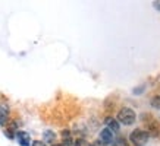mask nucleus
Wrapping results in <instances>:
<instances>
[{
    "mask_svg": "<svg viewBox=\"0 0 160 146\" xmlns=\"http://www.w3.org/2000/svg\"><path fill=\"white\" fill-rule=\"evenodd\" d=\"M135 112L131 108H122L118 112V123H122L125 126H131L132 123H135Z\"/></svg>",
    "mask_w": 160,
    "mask_h": 146,
    "instance_id": "1",
    "label": "nucleus"
},
{
    "mask_svg": "<svg viewBox=\"0 0 160 146\" xmlns=\"http://www.w3.org/2000/svg\"><path fill=\"white\" fill-rule=\"evenodd\" d=\"M148 133L144 130H141V129H137L131 133V136H129V140L134 146H144L148 140Z\"/></svg>",
    "mask_w": 160,
    "mask_h": 146,
    "instance_id": "2",
    "label": "nucleus"
},
{
    "mask_svg": "<svg viewBox=\"0 0 160 146\" xmlns=\"http://www.w3.org/2000/svg\"><path fill=\"white\" fill-rule=\"evenodd\" d=\"M113 140H115V136H113V131L109 130V129H103L102 131H100V142H103V143H113Z\"/></svg>",
    "mask_w": 160,
    "mask_h": 146,
    "instance_id": "3",
    "label": "nucleus"
},
{
    "mask_svg": "<svg viewBox=\"0 0 160 146\" xmlns=\"http://www.w3.org/2000/svg\"><path fill=\"white\" fill-rule=\"evenodd\" d=\"M16 139H18V143L21 146H29L31 145V137L27 131H18L16 133Z\"/></svg>",
    "mask_w": 160,
    "mask_h": 146,
    "instance_id": "4",
    "label": "nucleus"
},
{
    "mask_svg": "<svg viewBox=\"0 0 160 146\" xmlns=\"http://www.w3.org/2000/svg\"><path fill=\"white\" fill-rule=\"evenodd\" d=\"M8 121H9V107L6 104H2L0 105V124L5 126Z\"/></svg>",
    "mask_w": 160,
    "mask_h": 146,
    "instance_id": "5",
    "label": "nucleus"
},
{
    "mask_svg": "<svg viewBox=\"0 0 160 146\" xmlns=\"http://www.w3.org/2000/svg\"><path fill=\"white\" fill-rule=\"evenodd\" d=\"M147 133H148V136H153V137H157V136H159V135H160V126H159V123H156V121H150V123H148Z\"/></svg>",
    "mask_w": 160,
    "mask_h": 146,
    "instance_id": "6",
    "label": "nucleus"
},
{
    "mask_svg": "<svg viewBox=\"0 0 160 146\" xmlns=\"http://www.w3.org/2000/svg\"><path fill=\"white\" fill-rule=\"evenodd\" d=\"M106 126L112 131H119V123H118V120L112 118V117H107L106 118Z\"/></svg>",
    "mask_w": 160,
    "mask_h": 146,
    "instance_id": "7",
    "label": "nucleus"
},
{
    "mask_svg": "<svg viewBox=\"0 0 160 146\" xmlns=\"http://www.w3.org/2000/svg\"><path fill=\"white\" fill-rule=\"evenodd\" d=\"M62 137H63V145L71 146L73 143L72 136H71V131H69V130H63L62 131Z\"/></svg>",
    "mask_w": 160,
    "mask_h": 146,
    "instance_id": "8",
    "label": "nucleus"
},
{
    "mask_svg": "<svg viewBox=\"0 0 160 146\" xmlns=\"http://www.w3.org/2000/svg\"><path fill=\"white\" fill-rule=\"evenodd\" d=\"M44 139L49 142H53L54 139H56V135H54L53 131H46V133H44Z\"/></svg>",
    "mask_w": 160,
    "mask_h": 146,
    "instance_id": "9",
    "label": "nucleus"
},
{
    "mask_svg": "<svg viewBox=\"0 0 160 146\" xmlns=\"http://www.w3.org/2000/svg\"><path fill=\"white\" fill-rule=\"evenodd\" d=\"M113 142H115V146H128L123 137H119V139H116V140H113Z\"/></svg>",
    "mask_w": 160,
    "mask_h": 146,
    "instance_id": "10",
    "label": "nucleus"
},
{
    "mask_svg": "<svg viewBox=\"0 0 160 146\" xmlns=\"http://www.w3.org/2000/svg\"><path fill=\"white\" fill-rule=\"evenodd\" d=\"M151 105L154 108H160V97H154L151 99Z\"/></svg>",
    "mask_w": 160,
    "mask_h": 146,
    "instance_id": "11",
    "label": "nucleus"
},
{
    "mask_svg": "<svg viewBox=\"0 0 160 146\" xmlns=\"http://www.w3.org/2000/svg\"><path fill=\"white\" fill-rule=\"evenodd\" d=\"M75 146H91V145H90L85 139H78V140L75 142Z\"/></svg>",
    "mask_w": 160,
    "mask_h": 146,
    "instance_id": "12",
    "label": "nucleus"
},
{
    "mask_svg": "<svg viewBox=\"0 0 160 146\" xmlns=\"http://www.w3.org/2000/svg\"><path fill=\"white\" fill-rule=\"evenodd\" d=\"M91 146H107V145L103 143V142H100V140H96L94 143H91Z\"/></svg>",
    "mask_w": 160,
    "mask_h": 146,
    "instance_id": "13",
    "label": "nucleus"
},
{
    "mask_svg": "<svg viewBox=\"0 0 160 146\" xmlns=\"http://www.w3.org/2000/svg\"><path fill=\"white\" fill-rule=\"evenodd\" d=\"M32 146H46V145H44V142L35 140V142H32Z\"/></svg>",
    "mask_w": 160,
    "mask_h": 146,
    "instance_id": "14",
    "label": "nucleus"
},
{
    "mask_svg": "<svg viewBox=\"0 0 160 146\" xmlns=\"http://www.w3.org/2000/svg\"><path fill=\"white\" fill-rule=\"evenodd\" d=\"M154 7H156V9H159V10H160V3H159V2H154Z\"/></svg>",
    "mask_w": 160,
    "mask_h": 146,
    "instance_id": "15",
    "label": "nucleus"
},
{
    "mask_svg": "<svg viewBox=\"0 0 160 146\" xmlns=\"http://www.w3.org/2000/svg\"><path fill=\"white\" fill-rule=\"evenodd\" d=\"M52 146H63V145H59V143H54V145H52Z\"/></svg>",
    "mask_w": 160,
    "mask_h": 146,
    "instance_id": "16",
    "label": "nucleus"
}]
</instances>
